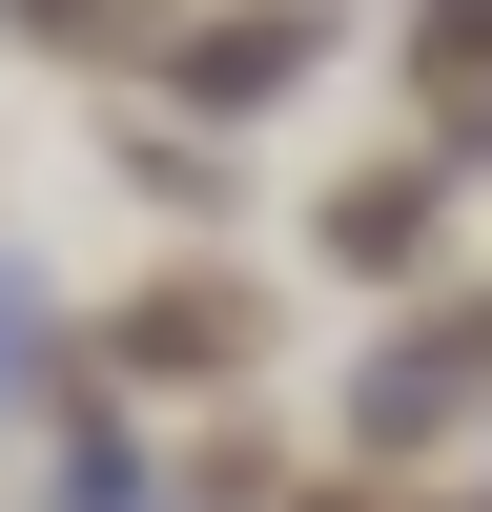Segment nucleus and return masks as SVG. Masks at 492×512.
<instances>
[{
    "instance_id": "20e7f679",
    "label": "nucleus",
    "mask_w": 492,
    "mask_h": 512,
    "mask_svg": "<svg viewBox=\"0 0 492 512\" xmlns=\"http://www.w3.org/2000/svg\"><path fill=\"white\" fill-rule=\"evenodd\" d=\"M410 82H431V164H492V0H431Z\"/></svg>"
},
{
    "instance_id": "7ed1b4c3",
    "label": "nucleus",
    "mask_w": 492,
    "mask_h": 512,
    "mask_svg": "<svg viewBox=\"0 0 492 512\" xmlns=\"http://www.w3.org/2000/svg\"><path fill=\"white\" fill-rule=\"evenodd\" d=\"M431 185H451V164H369V185L308 205V246H328L349 287H410V267H431Z\"/></svg>"
},
{
    "instance_id": "423d86ee",
    "label": "nucleus",
    "mask_w": 492,
    "mask_h": 512,
    "mask_svg": "<svg viewBox=\"0 0 492 512\" xmlns=\"http://www.w3.org/2000/svg\"><path fill=\"white\" fill-rule=\"evenodd\" d=\"M164 492H185V512H267V492H287V451H267V431H246V410H226V431H205V451H185V472H164Z\"/></svg>"
},
{
    "instance_id": "f257e3e1",
    "label": "nucleus",
    "mask_w": 492,
    "mask_h": 512,
    "mask_svg": "<svg viewBox=\"0 0 492 512\" xmlns=\"http://www.w3.org/2000/svg\"><path fill=\"white\" fill-rule=\"evenodd\" d=\"M103 369L123 390H226V369H267V287L246 267H144L103 308Z\"/></svg>"
},
{
    "instance_id": "f03ea898",
    "label": "nucleus",
    "mask_w": 492,
    "mask_h": 512,
    "mask_svg": "<svg viewBox=\"0 0 492 512\" xmlns=\"http://www.w3.org/2000/svg\"><path fill=\"white\" fill-rule=\"evenodd\" d=\"M328 62V0H246V21H164V103L185 123H267Z\"/></svg>"
},
{
    "instance_id": "39448f33",
    "label": "nucleus",
    "mask_w": 492,
    "mask_h": 512,
    "mask_svg": "<svg viewBox=\"0 0 492 512\" xmlns=\"http://www.w3.org/2000/svg\"><path fill=\"white\" fill-rule=\"evenodd\" d=\"M164 21L185 0H0V41H41V62H164Z\"/></svg>"
}]
</instances>
